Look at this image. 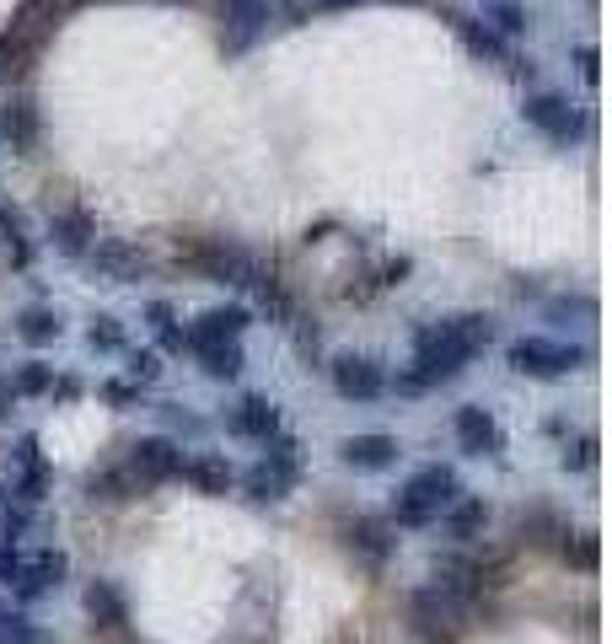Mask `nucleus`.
<instances>
[{"label": "nucleus", "mask_w": 612, "mask_h": 644, "mask_svg": "<svg viewBox=\"0 0 612 644\" xmlns=\"http://www.w3.org/2000/svg\"><path fill=\"white\" fill-rule=\"evenodd\" d=\"M49 393H54V398H76V393H82V382H76V376H60V382H54V387H49Z\"/></svg>", "instance_id": "obj_40"}, {"label": "nucleus", "mask_w": 612, "mask_h": 644, "mask_svg": "<svg viewBox=\"0 0 612 644\" xmlns=\"http://www.w3.org/2000/svg\"><path fill=\"white\" fill-rule=\"evenodd\" d=\"M65 569H71V559H65L60 548H43L39 559H22V575L11 580V586H17V602H39V597H49V591L65 580Z\"/></svg>", "instance_id": "obj_12"}, {"label": "nucleus", "mask_w": 612, "mask_h": 644, "mask_svg": "<svg viewBox=\"0 0 612 644\" xmlns=\"http://www.w3.org/2000/svg\"><path fill=\"white\" fill-rule=\"evenodd\" d=\"M243 333H247V307H210V312H200V322L183 339L200 355V350H215V344H237Z\"/></svg>", "instance_id": "obj_11"}, {"label": "nucleus", "mask_w": 612, "mask_h": 644, "mask_svg": "<svg viewBox=\"0 0 612 644\" xmlns=\"http://www.w3.org/2000/svg\"><path fill=\"white\" fill-rule=\"evenodd\" d=\"M17 339H22V344H33V350H43V344H54V339H60V318H54L49 307H28V312L17 318Z\"/></svg>", "instance_id": "obj_27"}, {"label": "nucleus", "mask_w": 612, "mask_h": 644, "mask_svg": "<svg viewBox=\"0 0 612 644\" xmlns=\"http://www.w3.org/2000/svg\"><path fill=\"white\" fill-rule=\"evenodd\" d=\"M140 489H146V483L135 479L129 468H103V473H92V479H86V494H92V500H103V505H124V500H135Z\"/></svg>", "instance_id": "obj_22"}, {"label": "nucleus", "mask_w": 612, "mask_h": 644, "mask_svg": "<svg viewBox=\"0 0 612 644\" xmlns=\"http://www.w3.org/2000/svg\"><path fill=\"white\" fill-rule=\"evenodd\" d=\"M178 264H189V269H200L204 280H221V285H253V275H258V258L226 237H189V242L178 237Z\"/></svg>", "instance_id": "obj_2"}, {"label": "nucleus", "mask_w": 612, "mask_h": 644, "mask_svg": "<svg viewBox=\"0 0 612 644\" xmlns=\"http://www.w3.org/2000/svg\"><path fill=\"white\" fill-rule=\"evenodd\" d=\"M0 146L17 157H33V146H39V103L33 97H11L0 108Z\"/></svg>", "instance_id": "obj_13"}, {"label": "nucleus", "mask_w": 612, "mask_h": 644, "mask_svg": "<svg viewBox=\"0 0 612 644\" xmlns=\"http://www.w3.org/2000/svg\"><path fill=\"white\" fill-rule=\"evenodd\" d=\"M178 479H189L200 494H215V500H221V494L232 489V462L215 457V451H200V457H183V473H178Z\"/></svg>", "instance_id": "obj_20"}, {"label": "nucleus", "mask_w": 612, "mask_h": 644, "mask_svg": "<svg viewBox=\"0 0 612 644\" xmlns=\"http://www.w3.org/2000/svg\"><path fill=\"white\" fill-rule=\"evenodd\" d=\"M318 11H344V6H361V0H312Z\"/></svg>", "instance_id": "obj_42"}, {"label": "nucleus", "mask_w": 612, "mask_h": 644, "mask_svg": "<svg viewBox=\"0 0 612 644\" xmlns=\"http://www.w3.org/2000/svg\"><path fill=\"white\" fill-rule=\"evenodd\" d=\"M296 473H301V446L290 441V436H280V441L269 446V457L247 473V494L253 500H286Z\"/></svg>", "instance_id": "obj_5"}, {"label": "nucleus", "mask_w": 612, "mask_h": 644, "mask_svg": "<svg viewBox=\"0 0 612 644\" xmlns=\"http://www.w3.org/2000/svg\"><path fill=\"white\" fill-rule=\"evenodd\" d=\"M86 344L92 350H124V322L119 318H92V328H86Z\"/></svg>", "instance_id": "obj_31"}, {"label": "nucleus", "mask_w": 612, "mask_h": 644, "mask_svg": "<svg viewBox=\"0 0 612 644\" xmlns=\"http://www.w3.org/2000/svg\"><path fill=\"white\" fill-rule=\"evenodd\" d=\"M505 361H511V371L516 376H532V382H554V376H565V371H575L580 361H591L586 350H570V344H554V339H516L511 350H505Z\"/></svg>", "instance_id": "obj_4"}, {"label": "nucleus", "mask_w": 612, "mask_h": 644, "mask_svg": "<svg viewBox=\"0 0 612 644\" xmlns=\"http://www.w3.org/2000/svg\"><path fill=\"white\" fill-rule=\"evenodd\" d=\"M49 387H54V371H49L43 361H28L17 376H11V393H17V398H43Z\"/></svg>", "instance_id": "obj_28"}, {"label": "nucleus", "mask_w": 612, "mask_h": 644, "mask_svg": "<svg viewBox=\"0 0 612 644\" xmlns=\"http://www.w3.org/2000/svg\"><path fill=\"white\" fill-rule=\"evenodd\" d=\"M565 564L580 569V575H591V569L602 564V543H597V532H580L575 543H565Z\"/></svg>", "instance_id": "obj_30"}, {"label": "nucleus", "mask_w": 612, "mask_h": 644, "mask_svg": "<svg viewBox=\"0 0 612 644\" xmlns=\"http://www.w3.org/2000/svg\"><path fill=\"white\" fill-rule=\"evenodd\" d=\"M393 6H419V0H393Z\"/></svg>", "instance_id": "obj_43"}, {"label": "nucleus", "mask_w": 612, "mask_h": 644, "mask_svg": "<svg viewBox=\"0 0 612 644\" xmlns=\"http://www.w3.org/2000/svg\"><path fill=\"white\" fill-rule=\"evenodd\" d=\"M49 237H54V247H60L65 258H82L86 247L97 242V221H92V210H86V204H65V210H54Z\"/></svg>", "instance_id": "obj_14"}, {"label": "nucleus", "mask_w": 612, "mask_h": 644, "mask_svg": "<svg viewBox=\"0 0 612 644\" xmlns=\"http://www.w3.org/2000/svg\"><path fill=\"white\" fill-rule=\"evenodd\" d=\"M146 318L157 322V333H162V328H172V322H178V318H172V307H167V301H151V307H146Z\"/></svg>", "instance_id": "obj_39"}, {"label": "nucleus", "mask_w": 612, "mask_h": 644, "mask_svg": "<svg viewBox=\"0 0 612 644\" xmlns=\"http://www.w3.org/2000/svg\"><path fill=\"white\" fill-rule=\"evenodd\" d=\"M333 387H339V398L371 402L387 393V371H382V361H371V355H339L333 361Z\"/></svg>", "instance_id": "obj_8"}, {"label": "nucleus", "mask_w": 612, "mask_h": 644, "mask_svg": "<svg viewBox=\"0 0 612 644\" xmlns=\"http://www.w3.org/2000/svg\"><path fill=\"white\" fill-rule=\"evenodd\" d=\"M591 468H597V436H580L565 451V473H591Z\"/></svg>", "instance_id": "obj_33"}, {"label": "nucleus", "mask_w": 612, "mask_h": 644, "mask_svg": "<svg viewBox=\"0 0 612 644\" xmlns=\"http://www.w3.org/2000/svg\"><path fill=\"white\" fill-rule=\"evenodd\" d=\"M522 119H527L532 129H543L548 140H575V135H580V119L570 114V103H565V97H554V92H537V97H527Z\"/></svg>", "instance_id": "obj_15"}, {"label": "nucleus", "mask_w": 612, "mask_h": 644, "mask_svg": "<svg viewBox=\"0 0 612 644\" xmlns=\"http://www.w3.org/2000/svg\"><path fill=\"white\" fill-rule=\"evenodd\" d=\"M451 500H457V473L441 468V462H436V468H419V473L398 489V500H393V522L398 526H430Z\"/></svg>", "instance_id": "obj_3"}, {"label": "nucleus", "mask_w": 612, "mask_h": 644, "mask_svg": "<svg viewBox=\"0 0 612 644\" xmlns=\"http://www.w3.org/2000/svg\"><path fill=\"white\" fill-rule=\"evenodd\" d=\"M200 365L210 382H237L247 355H243V344H215V350H200Z\"/></svg>", "instance_id": "obj_26"}, {"label": "nucleus", "mask_w": 612, "mask_h": 644, "mask_svg": "<svg viewBox=\"0 0 612 644\" xmlns=\"http://www.w3.org/2000/svg\"><path fill=\"white\" fill-rule=\"evenodd\" d=\"M339 462L355 468V473H382V468L398 462V441L393 436H350L339 446Z\"/></svg>", "instance_id": "obj_18"}, {"label": "nucleus", "mask_w": 612, "mask_h": 644, "mask_svg": "<svg viewBox=\"0 0 612 644\" xmlns=\"http://www.w3.org/2000/svg\"><path fill=\"white\" fill-rule=\"evenodd\" d=\"M129 473L140 483H167L183 473V446L167 441V436H146V441H135L129 451Z\"/></svg>", "instance_id": "obj_9"}, {"label": "nucleus", "mask_w": 612, "mask_h": 644, "mask_svg": "<svg viewBox=\"0 0 612 644\" xmlns=\"http://www.w3.org/2000/svg\"><path fill=\"white\" fill-rule=\"evenodd\" d=\"M494 339V318L484 312H462L447 322H425L414 333V365L398 376L404 393H425V387H441L451 376H462L468 361Z\"/></svg>", "instance_id": "obj_1"}, {"label": "nucleus", "mask_w": 612, "mask_h": 644, "mask_svg": "<svg viewBox=\"0 0 612 644\" xmlns=\"http://www.w3.org/2000/svg\"><path fill=\"white\" fill-rule=\"evenodd\" d=\"M350 548L366 564H387V554L398 548V537H393V526L382 522V516H361V522L350 526Z\"/></svg>", "instance_id": "obj_21"}, {"label": "nucleus", "mask_w": 612, "mask_h": 644, "mask_svg": "<svg viewBox=\"0 0 612 644\" xmlns=\"http://www.w3.org/2000/svg\"><path fill=\"white\" fill-rule=\"evenodd\" d=\"M33 462H43V457H39V436H22V441H17V468H33Z\"/></svg>", "instance_id": "obj_38"}, {"label": "nucleus", "mask_w": 612, "mask_h": 644, "mask_svg": "<svg viewBox=\"0 0 612 644\" xmlns=\"http://www.w3.org/2000/svg\"><path fill=\"white\" fill-rule=\"evenodd\" d=\"M129 376H135V387H151V382H162V355H157V350H140V355H129Z\"/></svg>", "instance_id": "obj_32"}, {"label": "nucleus", "mask_w": 612, "mask_h": 644, "mask_svg": "<svg viewBox=\"0 0 612 644\" xmlns=\"http://www.w3.org/2000/svg\"><path fill=\"white\" fill-rule=\"evenodd\" d=\"M0 247H6V264L11 269H28L33 264V242L22 232V210H11V204H0Z\"/></svg>", "instance_id": "obj_24"}, {"label": "nucleus", "mask_w": 612, "mask_h": 644, "mask_svg": "<svg viewBox=\"0 0 612 644\" xmlns=\"http://www.w3.org/2000/svg\"><path fill=\"white\" fill-rule=\"evenodd\" d=\"M451 430H457V446H462L468 457H500V451H505V430H500V419H494L484 402L457 408Z\"/></svg>", "instance_id": "obj_7"}, {"label": "nucleus", "mask_w": 612, "mask_h": 644, "mask_svg": "<svg viewBox=\"0 0 612 644\" xmlns=\"http://www.w3.org/2000/svg\"><path fill=\"white\" fill-rule=\"evenodd\" d=\"M484 28L500 33V39H522L532 28L527 6H522V0H484Z\"/></svg>", "instance_id": "obj_25"}, {"label": "nucleus", "mask_w": 612, "mask_h": 644, "mask_svg": "<svg viewBox=\"0 0 612 644\" xmlns=\"http://www.w3.org/2000/svg\"><path fill=\"white\" fill-rule=\"evenodd\" d=\"M457 33H462V43H468L473 54H484V60H505V43H500V33H490L484 22H457Z\"/></svg>", "instance_id": "obj_29"}, {"label": "nucleus", "mask_w": 612, "mask_h": 644, "mask_svg": "<svg viewBox=\"0 0 612 644\" xmlns=\"http://www.w3.org/2000/svg\"><path fill=\"white\" fill-rule=\"evenodd\" d=\"M11 402H17V393H11V376H0V419H11Z\"/></svg>", "instance_id": "obj_41"}, {"label": "nucleus", "mask_w": 612, "mask_h": 644, "mask_svg": "<svg viewBox=\"0 0 612 644\" xmlns=\"http://www.w3.org/2000/svg\"><path fill=\"white\" fill-rule=\"evenodd\" d=\"M575 65H580V80H586V86H597V80H602V54H597L591 43H586V49H575Z\"/></svg>", "instance_id": "obj_35"}, {"label": "nucleus", "mask_w": 612, "mask_h": 644, "mask_svg": "<svg viewBox=\"0 0 612 644\" xmlns=\"http://www.w3.org/2000/svg\"><path fill=\"white\" fill-rule=\"evenodd\" d=\"M490 526V505L473 494V500H451L447 505V537H457V543H473L479 532Z\"/></svg>", "instance_id": "obj_23"}, {"label": "nucleus", "mask_w": 612, "mask_h": 644, "mask_svg": "<svg viewBox=\"0 0 612 644\" xmlns=\"http://www.w3.org/2000/svg\"><path fill=\"white\" fill-rule=\"evenodd\" d=\"M86 612H92L97 629H129V602H124V591L114 580H92L86 586Z\"/></svg>", "instance_id": "obj_19"}, {"label": "nucleus", "mask_w": 612, "mask_h": 644, "mask_svg": "<svg viewBox=\"0 0 612 644\" xmlns=\"http://www.w3.org/2000/svg\"><path fill=\"white\" fill-rule=\"evenodd\" d=\"M103 398L114 402V408H129V402H140V387H135V382H108Z\"/></svg>", "instance_id": "obj_37"}, {"label": "nucleus", "mask_w": 612, "mask_h": 644, "mask_svg": "<svg viewBox=\"0 0 612 644\" xmlns=\"http://www.w3.org/2000/svg\"><path fill=\"white\" fill-rule=\"evenodd\" d=\"M17 575H22V554H17V543H6V537H0V580L11 586Z\"/></svg>", "instance_id": "obj_36"}, {"label": "nucleus", "mask_w": 612, "mask_h": 644, "mask_svg": "<svg viewBox=\"0 0 612 644\" xmlns=\"http://www.w3.org/2000/svg\"><path fill=\"white\" fill-rule=\"evenodd\" d=\"M408 623L425 644H457V623H451V607L441 591H414L408 597Z\"/></svg>", "instance_id": "obj_10"}, {"label": "nucleus", "mask_w": 612, "mask_h": 644, "mask_svg": "<svg viewBox=\"0 0 612 644\" xmlns=\"http://www.w3.org/2000/svg\"><path fill=\"white\" fill-rule=\"evenodd\" d=\"M408 275H414V258H404V253H398V258H387V264L376 269V285L387 290V285H404Z\"/></svg>", "instance_id": "obj_34"}, {"label": "nucleus", "mask_w": 612, "mask_h": 644, "mask_svg": "<svg viewBox=\"0 0 612 644\" xmlns=\"http://www.w3.org/2000/svg\"><path fill=\"white\" fill-rule=\"evenodd\" d=\"M86 253H92L97 275H103V280H114V285H135V280H146V275H151V258H146V247H135V242H124V237L92 242Z\"/></svg>", "instance_id": "obj_6"}, {"label": "nucleus", "mask_w": 612, "mask_h": 644, "mask_svg": "<svg viewBox=\"0 0 612 644\" xmlns=\"http://www.w3.org/2000/svg\"><path fill=\"white\" fill-rule=\"evenodd\" d=\"M264 28H269V0H226V39H221V49L243 54Z\"/></svg>", "instance_id": "obj_16"}, {"label": "nucleus", "mask_w": 612, "mask_h": 644, "mask_svg": "<svg viewBox=\"0 0 612 644\" xmlns=\"http://www.w3.org/2000/svg\"><path fill=\"white\" fill-rule=\"evenodd\" d=\"M226 425H232V436H247V441H275V430H280V408L269 398H258V393H247L232 414H226Z\"/></svg>", "instance_id": "obj_17"}]
</instances>
